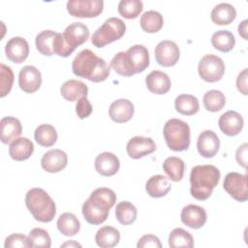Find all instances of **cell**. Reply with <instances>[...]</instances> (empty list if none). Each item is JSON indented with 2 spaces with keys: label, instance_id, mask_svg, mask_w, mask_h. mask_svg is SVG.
<instances>
[{
  "label": "cell",
  "instance_id": "obj_20",
  "mask_svg": "<svg viewBox=\"0 0 248 248\" xmlns=\"http://www.w3.org/2000/svg\"><path fill=\"white\" fill-rule=\"evenodd\" d=\"M134 105L127 99H118L112 102L108 108L110 119L116 123H125L132 119L134 115Z\"/></svg>",
  "mask_w": 248,
  "mask_h": 248
},
{
  "label": "cell",
  "instance_id": "obj_21",
  "mask_svg": "<svg viewBox=\"0 0 248 248\" xmlns=\"http://www.w3.org/2000/svg\"><path fill=\"white\" fill-rule=\"evenodd\" d=\"M145 84L151 93L162 95L169 92L171 86V81L166 73L155 70L146 76Z\"/></svg>",
  "mask_w": 248,
  "mask_h": 248
},
{
  "label": "cell",
  "instance_id": "obj_19",
  "mask_svg": "<svg viewBox=\"0 0 248 248\" xmlns=\"http://www.w3.org/2000/svg\"><path fill=\"white\" fill-rule=\"evenodd\" d=\"M220 130L227 136L233 137L238 135L243 128V118L237 111L228 110L223 113L218 121Z\"/></svg>",
  "mask_w": 248,
  "mask_h": 248
},
{
  "label": "cell",
  "instance_id": "obj_34",
  "mask_svg": "<svg viewBox=\"0 0 248 248\" xmlns=\"http://www.w3.org/2000/svg\"><path fill=\"white\" fill-rule=\"evenodd\" d=\"M185 164L182 159L174 156L168 157L163 163V170L170 180L177 182L183 178Z\"/></svg>",
  "mask_w": 248,
  "mask_h": 248
},
{
  "label": "cell",
  "instance_id": "obj_13",
  "mask_svg": "<svg viewBox=\"0 0 248 248\" xmlns=\"http://www.w3.org/2000/svg\"><path fill=\"white\" fill-rule=\"evenodd\" d=\"M42 74L32 65L24 66L18 75V85L25 93H34L41 87Z\"/></svg>",
  "mask_w": 248,
  "mask_h": 248
},
{
  "label": "cell",
  "instance_id": "obj_43",
  "mask_svg": "<svg viewBox=\"0 0 248 248\" xmlns=\"http://www.w3.org/2000/svg\"><path fill=\"white\" fill-rule=\"evenodd\" d=\"M92 105L88 101L87 97H82L79 100H78V103L76 105V112L80 119L88 117L92 113Z\"/></svg>",
  "mask_w": 248,
  "mask_h": 248
},
{
  "label": "cell",
  "instance_id": "obj_7",
  "mask_svg": "<svg viewBox=\"0 0 248 248\" xmlns=\"http://www.w3.org/2000/svg\"><path fill=\"white\" fill-rule=\"evenodd\" d=\"M198 72L200 77L207 82L219 81L225 74L224 61L217 55L206 54L199 62Z\"/></svg>",
  "mask_w": 248,
  "mask_h": 248
},
{
  "label": "cell",
  "instance_id": "obj_8",
  "mask_svg": "<svg viewBox=\"0 0 248 248\" xmlns=\"http://www.w3.org/2000/svg\"><path fill=\"white\" fill-rule=\"evenodd\" d=\"M68 13L75 17L90 18L98 16L104 9L103 0H69L67 2Z\"/></svg>",
  "mask_w": 248,
  "mask_h": 248
},
{
  "label": "cell",
  "instance_id": "obj_28",
  "mask_svg": "<svg viewBox=\"0 0 248 248\" xmlns=\"http://www.w3.org/2000/svg\"><path fill=\"white\" fill-rule=\"evenodd\" d=\"M120 233L118 230L111 226H104L95 234V241L99 247L111 248L118 244Z\"/></svg>",
  "mask_w": 248,
  "mask_h": 248
},
{
  "label": "cell",
  "instance_id": "obj_37",
  "mask_svg": "<svg viewBox=\"0 0 248 248\" xmlns=\"http://www.w3.org/2000/svg\"><path fill=\"white\" fill-rule=\"evenodd\" d=\"M169 246L171 248H192L194 247V238L189 232L181 228H175L170 232Z\"/></svg>",
  "mask_w": 248,
  "mask_h": 248
},
{
  "label": "cell",
  "instance_id": "obj_39",
  "mask_svg": "<svg viewBox=\"0 0 248 248\" xmlns=\"http://www.w3.org/2000/svg\"><path fill=\"white\" fill-rule=\"evenodd\" d=\"M142 9L143 4L140 0H121L117 6L119 15L127 19L138 17Z\"/></svg>",
  "mask_w": 248,
  "mask_h": 248
},
{
  "label": "cell",
  "instance_id": "obj_26",
  "mask_svg": "<svg viewBox=\"0 0 248 248\" xmlns=\"http://www.w3.org/2000/svg\"><path fill=\"white\" fill-rule=\"evenodd\" d=\"M210 17L215 24L228 25L235 19L236 10L230 3H220L212 9Z\"/></svg>",
  "mask_w": 248,
  "mask_h": 248
},
{
  "label": "cell",
  "instance_id": "obj_10",
  "mask_svg": "<svg viewBox=\"0 0 248 248\" xmlns=\"http://www.w3.org/2000/svg\"><path fill=\"white\" fill-rule=\"evenodd\" d=\"M225 191L235 201L243 202L248 200L247 175L235 171L229 172L224 179Z\"/></svg>",
  "mask_w": 248,
  "mask_h": 248
},
{
  "label": "cell",
  "instance_id": "obj_14",
  "mask_svg": "<svg viewBox=\"0 0 248 248\" xmlns=\"http://www.w3.org/2000/svg\"><path fill=\"white\" fill-rule=\"evenodd\" d=\"M127 153L132 159H140L153 153L156 150V144L151 138L137 136L129 140Z\"/></svg>",
  "mask_w": 248,
  "mask_h": 248
},
{
  "label": "cell",
  "instance_id": "obj_23",
  "mask_svg": "<svg viewBox=\"0 0 248 248\" xmlns=\"http://www.w3.org/2000/svg\"><path fill=\"white\" fill-rule=\"evenodd\" d=\"M60 93L66 101L75 102L82 97H87L88 87L80 80L69 79L61 85Z\"/></svg>",
  "mask_w": 248,
  "mask_h": 248
},
{
  "label": "cell",
  "instance_id": "obj_24",
  "mask_svg": "<svg viewBox=\"0 0 248 248\" xmlns=\"http://www.w3.org/2000/svg\"><path fill=\"white\" fill-rule=\"evenodd\" d=\"M1 141L5 144L11 143L17 139L21 132L22 126L20 121L14 116H5L0 121Z\"/></svg>",
  "mask_w": 248,
  "mask_h": 248
},
{
  "label": "cell",
  "instance_id": "obj_42",
  "mask_svg": "<svg viewBox=\"0 0 248 248\" xmlns=\"http://www.w3.org/2000/svg\"><path fill=\"white\" fill-rule=\"evenodd\" d=\"M5 248H24L28 247L27 237L22 233H13L5 239Z\"/></svg>",
  "mask_w": 248,
  "mask_h": 248
},
{
  "label": "cell",
  "instance_id": "obj_31",
  "mask_svg": "<svg viewBox=\"0 0 248 248\" xmlns=\"http://www.w3.org/2000/svg\"><path fill=\"white\" fill-rule=\"evenodd\" d=\"M34 138L36 142L41 146L49 147L56 142L57 132L50 124H41L36 128Z\"/></svg>",
  "mask_w": 248,
  "mask_h": 248
},
{
  "label": "cell",
  "instance_id": "obj_29",
  "mask_svg": "<svg viewBox=\"0 0 248 248\" xmlns=\"http://www.w3.org/2000/svg\"><path fill=\"white\" fill-rule=\"evenodd\" d=\"M174 107L176 111L183 115H193L199 111L200 103L194 95L181 94L175 98Z\"/></svg>",
  "mask_w": 248,
  "mask_h": 248
},
{
  "label": "cell",
  "instance_id": "obj_46",
  "mask_svg": "<svg viewBox=\"0 0 248 248\" xmlns=\"http://www.w3.org/2000/svg\"><path fill=\"white\" fill-rule=\"evenodd\" d=\"M236 87L243 95H247V69H244L236 78Z\"/></svg>",
  "mask_w": 248,
  "mask_h": 248
},
{
  "label": "cell",
  "instance_id": "obj_48",
  "mask_svg": "<svg viewBox=\"0 0 248 248\" xmlns=\"http://www.w3.org/2000/svg\"><path fill=\"white\" fill-rule=\"evenodd\" d=\"M61 247H81V245L74 240H70L61 244Z\"/></svg>",
  "mask_w": 248,
  "mask_h": 248
},
{
  "label": "cell",
  "instance_id": "obj_41",
  "mask_svg": "<svg viewBox=\"0 0 248 248\" xmlns=\"http://www.w3.org/2000/svg\"><path fill=\"white\" fill-rule=\"evenodd\" d=\"M0 97L3 98L8 95L13 87L14 83V73L9 66L5 64H0Z\"/></svg>",
  "mask_w": 248,
  "mask_h": 248
},
{
  "label": "cell",
  "instance_id": "obj_15",
  "mask_svg": "<svg viewBox=\"0 0 248 248\" xmlns=\"http://www.w3.org/2000/svg\"><path fill=\"white\" fill-rule=\"evenodd\" d=\"M5 53L10 61L20 64L28 57L29 45L22 37H13L6 43Z\"/></svg>",
  "mask_w": 248,
  "mask_h": 248
},
{
  "label": "cell",
  "instance_id": "obj_45",
  "mask_svg": "<svg viewBox=\"0 0 248 248\" xmlns=\"http://www.w3.org/2000/svg\"><path fill=\"white\" fill-rule=\"evenodd\" d=\"M247 149H248V144L245 142L241 144L235 152L236 161L243 168L247 167Z\"/></svg>",
  "mask_w": 248,
  "mask_h": 248
},
{
  "label": "cell",
  "instance_id": "obj_22",
  "mask_svg": "<svg viewBox=\"0 0 248 248\" xmlns=\"http://www.w3.org/2000/svg\"><path fill=\"white\" fill-rule=\"evenodd\" d=\"M120 167L119 159L111 152H102L95 159V169L103 176L114 175Z\"/></svg>",
  "mask_w": 248,
  "mask_h": 248
},
{
  "label": "cell",
  "instance_id": "obj_18",
  "mask_svg": "<svg viewBox=\"0 0 248 248\" xmlns=\"http://www.w3.org/2000/svg\"><path fill=\"white\" fill-rule=\"evenodd\" d=\"M180 218L182 223L187 227L200 229L205 224L207 215L203 207L196 204H188L182 208Z\"/></svg>",
  "mask_w": 248,
  "mask_h": 248
},
{
  "label": "cell",
  "instance_id": "obj_33",
  "mask_svg": "<svg viewBox=\"0 0 248 248\" xmlns=\"http://www.w3.org/2000/svg\"><path fill=\"white\" fill-rule=\"evenodd\" d=\"M211 44L215 49L222 52H229L234 47L235 38L233 34L228 30H219L213 33Z\"/></svg>",
  "mask_w": 248,
  "mask_h": 248
},
{
  "label": "cell",
  "instance_id": "obj_4",
  "mask_svg": "<svg viewBox=\"0 0 248 248\" xmlns=\"http://www.w3.org/2000/svg\"><path fill=\"white\" fill-rule=\"evenodd\" d=\"M25 204L35 220L48 223L56 214V206L51 197L42 188H32L27 191Z\"/></svg>",
  "mask_w": 248,
  "mask_h": 248
},
{
  "label": "cell",
  "instance_id": "obj_35",
  "mask_svg": "<svg viewBox=\"0 0 248 248\" xmlns=\"http://www.w3.org/2000/svg\"><path fill=\"white\" fill-rule=\"evenodd\" d=\"M138 211L136 206L130 202H120L115 208V216L117 221L124 226L133 224L137 219Z\"/></svg>",
  "mask_w": 248,
  "mask_h": 248
},
{
  "label": "cell",
  "instance_id": "obj_3",
  "mask_svg": "<svg viewBox=\"0 0 248 248\" xmlns=\"http://www.w3.org/2000/svg\"><path fill=\"white\" fill-rule=\"evenodd\" d=\"M220 170L213 165H199L191 170L190 192L199 201L207 200L220 181Z\"/></svg>",
  "mask_w": 248,
  "mask_h": 248
},
{
  "label": "cell",
  "instance_id": "obj_5",
  "mask_svg": "<svg viewBox=\"0 0 248 248\" xmlns=\"http://www.w3.org/2000/svg\"><path fill=\"white\" fill-rule=\"evenodd\" d=\"M167 145L173 151H184L190 146V127L177 118H171L166 122L163 129Z\"/></svg>",
  "mask_w": 248,
  "mask_h": 248
},
{
  "label": "cell",
  "instance_id": "obj_11",
  "mask_svg": "<svg viewBox=\"0 0 248 248\" xmlns=\"http://www.w3.org/2000/svg\"><path fill=\"white\" fill-rule=\"evenodd\" d=\"M89 38V29L82 22H74L66 27L62 33L63 42L72 54L74 50Z\"/></svg>",
  "mask_w": 248,
  "mask_h": 248
},
{
  "label": "cell",
  "instance_id": "obj_38",
  "mask_svg": "<svg viewBox=\"0 0 248 248\" xmlns=\"http://www.w3.org/2000/svg\"><path fill=\"white\" fill-rule=\"evenodd\" d=\"M203 106L208 111L216 112L221 110L226 104V97L220 90L212 89L207 91L203 96Z\"/></svg>",
  "mask_w": 248,
  "mask_h": 248
},
{
  "label": "cell",
  "instance_id": "obj_44",
  "mask_svg": "<svg viewBox=\"0 0 248 248\" xmlns=\"http://www.w3.org/2000/svg\"><path fill=\"white\" fill-rule=\"evenodd\" d=\"M138 248H146V247H153V248H161L162 243L160 239L153 234H144L142 235L137 244Z\"/></svg>",
  "mask_w": 248,
  "mask_h": 248
},
{
  "label": "cell",
  "instance_id": "obj_30",
  "mask_svg": "<svg viewBox=\"0 0 248 248\" xmlns=\"http://www.w3.org/2000/svg\"><path fill=\"white\" fill-rule=\"evenodd\" d=\"M57 229L58 231L66 236L76 235L80 229V223L78 219L70 212L62 213L57 219Z\"/></svg>",
  "mask_w": 248,
  "mask_h": 248
},
{
  "label": "cell",
  "instance_id": "obj_9",
  "mask_svg": "<svg viewBox=\"0 0 248 248\" xmlns=\"http://www.w3.org/2000/svg\"><path fill=\"white\" fill-rule=\"evenodd\" d=\"M116 202L115 193L106 187H100L95 189L85 202L93 209L108 217L109 209L114 205Z\"/></svg>",
  "mask_w": 248,
  "mask_h": 248
},
{
  "label": "cell",
  "instance_id": "obj_36",
  "mask_svg": "<svg viewBox=\"0 0 248 248\" xmlns=\"http://www.w3.org/2000/svg\"><path fill=\"white\" fill-rule=\"evenodd\" d=\"M57 32L52 30H44L40 32L35 39V44L38 51L46 56H51L53 53V41Z\"/></svg>",
  "mask_w": 248,
  "mask_h": 248
},
{
  "label": "cell",
  "instance_id": "obj_16",
  "mask_svg": "<svg viewBox=\"0 0 248 248\" xmlns=\"http://www.w3.org/2000/svg\"><path fill=\"white\" fill-rule=\"evenodd\" d=\"M197 148L199 153L204 158L214 157L220 148V140L215 132L205 130L198 138Z\"/></svg>",
  "mask_w": 248,
  "mask_h": 248
},
{
  "label": "cell",
  "instance_id": "obj_12",
  "mask_svg": "<svg viewBox=\"0 0 248 248\" xmlns=\"http://www.w3.org/2000/svg\"><path fill=\"white\" fill-rule=\"evenodd\" d=\"M156 62L163 67L174 66L180 56L179 47L173 41L164 40L161 41L154 49Z\"/></svg>",
  "mask_w": 248,
  "mask_h": 248
},
{
  "label": "cell",
  "instance_id": "obj_2",
  "mask_svg": "<svg viewBox=\"0 0 248 248\" xmlns=\"http://www.w3.org/2000/svg\"><path fill=\"white\" fill-rule=\"evenodd\" d=\"M109 67L103 58L97 56L90 49H83L78 52L72 62L75 76L93 82L106 80L110 74Z\"/></svg>",
  "mask_w": 248,
  "mask_h": 248
},
{
  "label": "cell",
  "instance_id": "obj_17",
  "mask_svg": "<svg viewBox=\"0 0 248 248\" xmlns=\"http://www.w3.org/2000/svg\"><path fill=\"white\" fill-rule=\"evenodd\" d=\"M68 164V156L61 149H50L46 152L42 159L41 165L44 170L47 172H58L66 168Z\"/></svg>",
  "mask_w": 248,
  "mask_h": 248
},
{
  "label": "cell",
  "instance_id": "obj_47",
  "mask_svg": "<svg viewBox=\"0 0 248 248\" xmlns=\"http://www.w3.org/2000/svg\"><path fill=\"white\" fill-rule=\"evenodd\" d=\"M247 19H244L241 23H239L238 25V33L239 35L244 39L247 40Z\"/></svg>",
  "mask_w": 248,
  "mask_h": 248
},
{
  "label": "cell",
  "instance_id": "obj_25",
  "mask_svg": "<svg viewBox=\"0 0 248 248\" xmlns=\"http://www.w3.org/2000/svg\"><path fill=\"white\" fill-rule=\"evenodd\" d=\"M34 151L33 142L27 138H17L9 146V155L16 161L27 160Z\"/></svg>",
  "mask_w": 248,
  "mask_h": 248
},
{
  "label": "cell",
  "instance_id": "obj_27",
  "mask_svg": "<svg viewBox=\"0 0 248 248\" xmlns=\"http://www.w3.org/2000/svg\"><path fill=\"white\" fill-rule=\"evenodd\" d=\"M170 189V183L168 178L162 174L151 176L145 184V191L152 198H162L166 196Z\"/></svg>",
  "mask_w": 248,
  "mask_h": 248
},
{
  "label": "cell",
  "instance_id": "obj_1",
  "mask_svg": "<svg viewBox=\"0 0 248 248\" xmlns=\"http://www.w3.org/2000/svg\"><path fill=\"white\" fill-rule=\"evenodd\" d=\"M149 52L143 45H134L127 51H119L110 61V67L116 74L132 77L143 72L149 66Z\"/></svg>",
  "mask_w": 248,
  "mask_h": 248
},
{
  "label": "cell",
  "instance_id": "obj_32",
  "mask_svg": "<svg viewBox=\"0 0 248 248\" xmlns=\"http://www.w3.org/2000/svg\"><path fill=\"white\" fill-rule=\"evenodd\" d=\"M140 23L143 31L147 33H156L163 27L164 18L159 12L150 10L143 13L140 16Z\"/></svg>",
  "mask_w": 248,
  "mask_h": 248
},
{
  "label": "cell",
  "instance_id": "obj_6",
  "mask_svg": "<svg viewBox=\"0 0 248 248\" xmlns=\"http://www.w3.org/2000/svg\"><path fill=\"white\" fill-rule=\"evenodd\" d=\"M126 24L118 17L108 18L92 35L91 43L96 47H103L108 44L119 40L125 34Z\"/></svg>",
  "mask_w": 248,
  "mask_h": 248
},
{
  "label": "cell",
  "instance_id": "obj_40",
  "mask_svg": "<svg viewBox=\"0 0 248 248\" xmlns=\"http://www.w3.org/2000/svg\"><path fill=\"white\" fill-rule=\"evenodd\" d=\"M28 247H44L49 248L51 246L50 236L47 232L41 228H34L30 231L28 236Z\"/></svg>",
  "mask_w": 248,
  "mask_h": 248
}]
</instances>
